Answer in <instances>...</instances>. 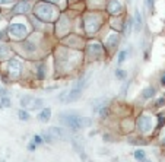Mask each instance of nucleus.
<instances>
[{"label": "nucleus", "mask_w": 165, "mask_h": 162, "mask_svg": "<svg viewBox=\"0 0 165 162\" xmlns=\"http://www.w3.org/2000/svg\"><path fill=\"white\" fill-rule=\"evenodd\" d=\"M59 120L61 123H64L67 127L73 129V130H79L82 129V117H78V115H72V114H61Z\"/></svg>", "instance_id": "1"}, {"label": "nucleus", "mask_w": 165, "mask_h": 162, "mask_svg": "<svg viewBox=\"0 0 165 162\" xmlns=\"http://www.w3.org/2000/svg\"><path fill=\"white\" fill-rule=\"evenodd\" d=\"M53 7L48 3H38L35 7V15L41 19V20H50L53 16Z\"/></svg>", "instance_id": "2"}, {"label": "nucleus", "mask_w": 165, "mask_h": 162, "mask_svg": "<svg viewBox=\"0 0 165 162\" xmlns=\"http://www.w3.org/2000/svg\"><path fill=\"white\" fill-rule=\"evenodd\" d=\"M20 105L28 108V110H38L44 105V101L40 98H34L31 95H25V97L20 98Z\"/></svg>", "instance_id": "3"}, {"label": "nucleus", "mask_w": 165, "mask_h": 162, "mask_svg": "<svg viewBox=\"0 0 165 162\" xmlns=\"http://www.w3.org/2000/svg\"><path fill=\"white\" fill-rule=\"evenodd\" d=\"M136 126L140 133H149L152 129V118L149 115H140L136 121Z\"/></svg>", "instance_id": "4"}, {"label": "nucleus", "mask_w": 165, "mask_h": 162, "mask_svg": "<svg viewBox=\"0 0 165 162\" xmlns=\"http://www.w3.org/2000/svg\"><path fill=\"white\" fill-rule=\"evenodd\" d=\"M98 20L100 19L95 15H88L85 18V29H86V32H89V34L95 32L98 29V27H100V22Z\"/></svg>", "instance_id": "5"}, {"label": "nucleus", "mask_w": 165, "mask_h": 162, "mask_svg": "<svg viewBox=\"0 0 165 162\" xmlns=\"http://www.w3.org/2000/svg\"><path fill=\"white\" fill-rule=\"evenodd\" d=\"M9 32L12 37H16V38H22L23 35L27 34V27L23 24H12L9 27Z\"/></svg>", "instance_id": "6"}, {"label": "nucleus", "mask_w": 165, "mask_h": 162, "mask_svg": "<svg viewBox=\"0 0 165 162\" xmlns=\"http://www.w3.org/2000/svg\"><path fill=\"white\" fill-rule=\"evenodd\" d=\"M7 69H9V73H10V76L13 79H18L19 78V75H20V63L18 60H15V59L9 60Z\"/></svg>", "instance_id": "7"}, {"label": "nucleus", "mask_w": 165, "mask_h": 162, "mask_svg": "<svg viewBox=\"0 0 165 162\" xmlns=\"http://www.w3.org/2000/svg\"><path fill=\"white\" fill-rule=\"evenodd\" d=\"M80 95H82V88H78V86H75L72 91H69V92H67L66 102L76 101V99H79V98H80Z\"/></svg>", "instance_id": "8"}, {"label": "nucleus", "mask_w": 165, "mask_h": 162, "mask_svg": "<svg viewBox=\"0 0 165 162\" xmlns=\"http://www.w3.org/2000/svg\"><path fill=\"white\" fill-rule=\"evenodd\" d=\"M121 10H123V6H121V3L119 2V0H111V2L108 3V12L111 15L120 13Z\"/></svg>", "instance_id": "9"}, {"label": "nucleus", "mask_w": 165, "mask_h": 162, "mask_svg": "<svg viewBox=\"0 0 165 162\" xmlns=\"http://www.w3.org/2000/svg\"><path fill=\"white\" fill-rule=\"evenodd\" d=\"M28 10H29V3H28V2H20V3H18V5L13 7V12H15L16 15L27 13Z\"/></svg>", "instance_id": "10"}, {"label": "nucleus", "mask_w": 165, "mask_h": 162, "mask_svg": "<svg viewBox=\"0 0 165 162\" xmlns=\"http://www.w3.org/2000/svg\"><path fill=\"white\" fill-rule=\"evenodd\" d=\"M50 117H51V110L50 108H44L41 112H40V115H38V120L41 121V123H47L50 120Z\"/></svg>", "instance_id": "11"}, {"label": "nucleus", "mask_w": 165, "mask_h": 162, "mask_svg": "<svg viewBox=\"0 0 165 162\" xmlns=\"http://www.w3.org/2000/svg\"><path fill=\"white\" fill-rule=\"evenodd\" d=\"M48 133L53 136V139H60V137H64V131L59 127H50L48 129Z\"/></svg>", "instance_id": "12"}, {"label": "nucleus", "mask_w": 165, "mask_h": 162, "mask_svg": "<svg viewBox=\"0 0 165 162\" xmlns=\"http://www.w3.org/2000/svg\"><path fill=\"white\" fill-rule=\"evenodd\" d=\"M134 29H136V32H139L140 29H142V16H140V12L139 10H136L134 12Z\"/></svg>", "instance_id": "13"}, {"label": "nucleus", "mask_w": 165, "mask_h": 162, "mask_svg": "<svg viewBox=\"0 0 165 162\" xmlns=\"http://www.w3.org/2000/svg\"><path fill=\"white\" fill-rule=\"evenodd\" d=\"M89 51H91L92 54H97V56H101V54H102V48H101V45H100L98 42L91 44V45H89Z\"/></svg>", "instance_id": "14"}, {"label": "nucleus", "mask_w": 165, "mask_h": 162, "mask_svg": "<svg viewBox=\"0 0 165 162\" xmlns=\"http://www.w3.org/2000/svg\"><path fill=\"white\" fill-rule=\"evenodd\" d=\"M117 42H119V35H117V34H111L107 38V45H108V47H114Z\"/></svg>", "instance_id": "15"}, {"label": "nucleus", "mask_w": 165, "mask_h": 162, "mask_svg": "<svg viewBox=\"0 0 165 162\" xmlns=\"http://www.w3.org/2000/svg\"><path fill=\"white\" fill-rule=\"evenodd\" d=\"M9 53H10V50H9L7 45L6 44H0V59H6L9 56Z\"/></svg>", "instance_id": "16"}, {"label": "nucleus", "mask_w": 165, "mask_h": 162, "mask_svg": "<svg viewBox=\"0 0 165 162\" xmlns=\"http://www.w3.org/2000/svg\"><path fill=\"white\" fill-rule=\"evenodd\" d=\"M153 95H155V89H153L152 86L145 88V89H143V92H142V97H143V98H146V99H148V98H152Z\"/></svg>", "instance_id": "17"}, {"label": "nucleus", "mask_w": 165, "mask_h": 162, "mask_svg": "<svg viewBox=\"0 0 165 162\" xmlns=\"http://www.w3.org/2000/svg\"><path fill=\"white\" fill-rule=\"evenodd\" d=\"M134 158H136L137 161H140V162H142L143 159H146V153H145V150H142V149L134 150Z\"/></svg>", "instance_id": "18"}, {"label": "nucleus", "mask_w": 165, "mask_h": 162, "mask_svg": "<svg viewBox=\"0 0 165 162\" xmlns=\"http://www.w3.org/2000/svg\"><path fill=\"white\" fill-rule=\"evenodd\" d=\"M133 25H134L133 19H129V20H127V25H126V29H124V35H126V37L130 35V32H132V29H133Z\"/></svg>", "instance_id": "19"}, {"label": "nucleus", "mask_w": 165, "mask_h": 162, "mask_svg": "<svg viewBox=\"0 0 165 162\" xmlns=\"http://www.w3.org/2000/svg\"><path fill=\"white\" fill-rule=\"evenodd\" d=\"M18 115H19V120H22V121H28L29 120V114L27 111H23V110H19Z\"/></svg>", "instance_id": "20"}, {"label": "nucleus", "mask_w": 165, "mask_h": 162, "mask_svg": "<svg viewBox=\"0 0 165 162\" xmlns=\"http://www.w3.org/2000/svg\"><path fill=\"white\" fill-rule=\"evenodd\" d=\"M9 107H10L9 98H0V108H9Z\"/></svg>", "instance_id": "21"}, {"label": "nucleus", "mask_w": 165, "mask_h": 162, "mask_svg": "<svg viewBox=\"0 0 165 162\" xmlns=\"http://www.w3.org/2000/svg\"><path fill=\"white\" fill-rule=\"evenodd\" d=\"M126 59H127V51H126V50H123V51H120V54H119V60H117V63L121 64Z\"/></svg>", "instance_id": "22"}, {"label": "nucleus", "mask_w": 165, "mask_h": 162, "mask_svg": "<svg viewBox=\"0 0 165 162\" xmlns=\"http://www.w3.org/2000/svg\"><path fill=\"white\" fill-rule=\"evenodd\" d=\"M115 76L117 78H119V79H126V76H127V73L124 72V70H121V69H117V70H115Z\"/></svg>", "instance_id": "23"}, {"label": "nucleus", "mask_w": 165, "mask_h": 162, "mask_svg": "<svg viewBox=\"0 0 165 162\" xmlns=\"http://www.w3.org/2000/svg\"><path fill=\"white\" fill-rule=\"evenodd\" d=\"M23 48H27L28 51H34V50H35L37 47H35V45H34L32 42H29V41H27L25 44H23Z\"/></svg>", "instance_id": "24"}, {"label": "nucleus", "mask_w": 165, "mask_h": 162, "mask_svg": "<svg viewBox=\"0 0 165 162\" xmlns=\"http://www.w3.org/2000/svg\"><path fill=\"white\" fill-rule=\"evenodd\" d=\"M100 115H101V118H105L107 115H108V110H107V107H102L101 110H100Z\"/></svg>", "instance_id": "25"}, {"label": "nucleus", "mask_w": 165, "mask_h": 162, "mask_svg": "<svg viewBox=\"0 0 165 162\" xmlns=\"http://www.w3.org/2000/svg\"><path fill=\"white\" fill-rule=\"evenodd\" d=\"M38 78L40 79H44V66L42 64L38 67Z\"/></svg>", "instance_id": "26"}, {"label": "nucleus", "mask_w": 165, "mask_h": 162, "mask_svg": "<svg viewBox=\"0 0 165 162\" xmlns=\"http://www.w3.org/2000/svg\"><path fill=\"white\" fill-rule=\"evenodd\" d=\"M34 143L35 145H41L42 143V137L41 136H34Z\"/></svg>", "instance_id": "27"}, {"label": "nucleus", "mask_w": 165, "mask_h": 162, "mask_svg": "<svg viewBox=\"0 0 165 162\" xmlns=\"http://www.w3.org/2000/svg\"><path fill=\"white\" fill-rule=\"evenodd\" d=\"M153 3H155V0H146V6L151 9V12H153Z\"/></svg>", "instance_id": "28"}, {"label": "nucleus", "mask_w": 165, "mask_h": 162, "mask_svg": "<svg viewBox=\"0 0 165 162\" xmlns=\"http://www.w3.org/2000/svg\"><path fill=\"white\" fill-rule=\"evenodd\" d=\"M7 97V91L5 88H0V98H6Z\"/></svg>", "instance_id": "29"}, {"label": "nucleus", "mask_w": 165, "mask_h": 162, "mask_svg": "<svg viewBox=\"0 0 165 162\" xmlns=\"http://www.w3.org/2000/svg\"><path fill=\"white\" fill-rule=\"evenodd\" d=\"M13 3V0H0V5H10Z\"/></svg>", "instance_id": "30"}, {"label": "nucleus", "mask_w": 165, "mask_h": 162, "mask_svg": "<svg viewBox=\"0 0 165 162\" xmlns=\"http://www.w3.org/2000/svg\"><path fill=\"white\" fill-rule=\"evenodd\" d=\"M164 102H165V98H161V99H158V102H156V107H162V105H164Z\"/></svg>", "instance_id": "31"}, {"label": "nucleus", "mask_w": 165, "mask_h": 162, "mask_svg": "<svg viewBox=\"0 0 165 162\" xmlns=\"http://www.w3.org/2000/svg\"><path fill=\"white\" fill-rule=\"evenodd\" d=\"M28 149H29V150H34V149H35V143H31V145L28 146Z\"/></svg>", "instance_id": "32"}, {"label": "nucleus", "mask_w": 165, "mask_h": 162, "mask_svg": "<svg viewBox=\"0 0 165 162\" xmlns=\"http://www.w3.org/2000/svg\"><path fill=\"white\" fill-rule=\"evenodd\" d=\"M47 2H54V3H57V2H60V0H47Z\"/></svg>", "instance_id": "33"}, {"label": "nucleus", "mask_w": 165, "mask_h": 162, "mask_svg": "<svg viewBox=\"0 0 165 162\" xmlns=\"http://www.w3.org/2000/svg\"><path fill=\"white\" fill-rule=\"evenodd\" d=\"M162 85H165V75L162 76Z\"/></svg>", "instance_id": "34"}, {"label": "nucleus", "mask_w": 165, "mask_h": 162, "mask_svg": "<svg viewBox=\"0 0 165 162\" xmlns=\"http://www.w3.org/2000/svg\"><path fill=\"white\" fill-rule=\"evenodd\" d=\"M142 162H151V161H149V159H148V158H146V159H143V161H142Z\"/></svg>", "instance_id": "35"}, {"label": "nucleus", "mask_w": 165, "mask_h": 162, "mask_svg": "<svg viewBox=\"0 0 165 162\" xmlns=\"http://www.w3.org/2000/svg\"><path fill=\"white\" fill-rule=\"evenodd\" d=\"M164 140H165V136H164Z\"/></svg>", "instance_id": "36"}]
</instances>
